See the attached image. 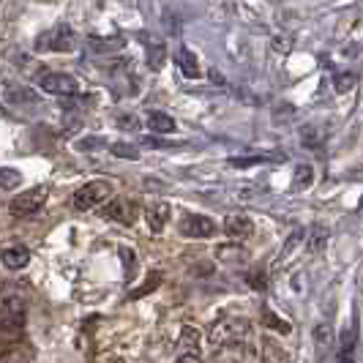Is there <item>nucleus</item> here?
Listing matches in <instances>:
<instances>
[{"label":"nucleus","mask_w":363,"mask_h":363,"mask_svg":"<svg viewBox=\"0 0 363 363\" xmlns=\"http://www.w3.org/2000/svg\"><path fill=\"white\" fill-rule=\"evenodd\" d=\"M216 222L213 219H208V216H199V213H192V216H186L183 222H180V232L186 235V238H194V240H202V238H213L216 235Z\"/></svg>","instance_id":"obj_7"},{"label":"nucleus","mask_w":363,"mask_h":363,"mask_svg":"<svg viewBox=\"0 0 363 363\" xmlns=\"http://www.w3.org/2000/svg\"><path fill=\"white\" fill-rule=\"evenodd\" d=\"M118 126L126 129V132H139V129H142L139 118H134V115H121V118H118Z\"/></svg>","instance_id":"obj_33"},{"label":"nucleus","mask_w":363,"mask_h":363,"mask_svg":"<svg viewBox=\"0 0 363 363\" xmlns=\"http://www.w3.org/2000/svg\"><path fill=\"white\" fill-rule=\"evenodd\" d=\"M20 186H22V172L14 169V167H0V189L14 192V189H20Z\"/></svg>","instance_id":"obj_21"},{"label":"nucleus","mask_w":363,"mask_h":363,"mask_svg":"<svg viewBox=\"0 0 363 363\" xmlns=\"http://www.w3.org/2000/svg\"><path fill=\"white\" fill-rule=\"evenodd\" d=\"M175 61H178V68L183 71V77H189V79H197L199 74H202V68L197 63V55L189 47H180L178 55H175Z\"/></svg>","instance_id":"obj_15"},{"label":"nucleus","mask_w":363,"mask_h":363,"mask_svg":"<svg viewBox=\"0 0 363 363\" xmlns=\"http://www.w3.org/2000/svg\"><path fill=\"white\" fill-rule=\"evenodd\" d=\"M104 216H107L109 222H118V224H132L137 210H134V205L129 199H109V202L104 205Z\"/></svg>","instance_id":"obj_9"},{"label":"nucleus","mask_w":363,"mask_h":363,"mask_svg":"<svg viewBox=\"0 0 363 363\" xmlns=\"http://www.w3.org/2000/svg\"><path fill=\"white\" fill-rule=\"evenodd\" d=\"M162 279H164L162 273H150V276H148V281H145L142 287H137V290H134L129 298H132V300H139V298L150 295L153 290H159V287H162Z\"/></svg>","instance_id":"obj_23"},{"label":"nucleus","mask_w":363,"mask_h":363,"mask_svg":"<svg viewBox=\"0 0 363 363\" xmlns=\"http://www.w3.org/2000/svg\"><path fill=\"white\" fill-rule=\"evenodd\" d=\"M361 213H363V202H361Z\"/></svg>","instance_id":"obj_39"},{"label":"nucleus","mask_w":363,"mask_h":363,"mask_svg":"<svg viewBox=\"0 0 363 363\" xmlns=\"http://www.w3.org/2000/svg\"><path fill=\"white\" fill-rule=\"evenodd\" d=\"M314 341H317V347H320V350H328L330 344H333V328L325 325V323H323V325H317V328H314Z\"/></svg>","instance_id":"obj_26"},{"label":"nucleus","mask_w":363,"mask_h":363,"mask_svg":"<svg viewBox=\"0 0 363 363\" xmlns=\"http://www.w3.org/2000/svg\"><path fill=\"white\" fill-rule=\"evenodd\" d=\"M112 199V183L109 180H93V183H85L77 189L74 194V208L77 210H93L101 208Z\"/></svg>","instance_id":"obj_1"},{"label":"nucleus","mask_w":363,"mask_h":363,"mask_svg":"<svg viewBox=\"0 0 363 363\" xmlns=\"http://www.w3.org/2000/svg\"><path fill=\"white\" fill-rule=\"evenodd\" d=\"M216 254L227 268H246V263H249V252L243 246H219Z\"/></svg>","instance_id":"obj_14"},{"label":"nucleus","mask_w":363,"mask_h":363,"mask_svg":"<svg viewBox=\"0 0 363 363\" xmlns=\"http://www.w3.org/2000/svg\"><path fill=\"white\" fill-rule=\"evenodd\" d=\"M121 260H123V265H126V279L132 281L134 273H137V257H134V252L129 249V246L121 249Z\"/></svg>","instance_id":"obj_28"},{"label":"nucleus","mask_w":363,"mask_h":363,"mask_svg":"<svg viewBox=\"0 0 363 363\" xmlns=\"http://www.w3.org/2000/svg\"><path fill=\"white\" fill-rule=\"evenodd\" d=\"M109 148H112V153H115L118 159H129V162H137V159H139V150H137L134 145H129V142H112Z\"/></svg>","instance_id":"obj_25"},{"label":"nucleus","mask_w":363,"mask_h":363,"mask_svg":"<svg viewBox=\"0 0 363 363\" xmlns=\"http://www.w3.org/2000/svg\"><path fill=\"white\" fill-rule=\"evenodd\" d=\"M0 260H3V265L8 270H22V268H28V263H31V252L25 246H8V249H3Z\"/></svg>","instance_id":"obj_13"},{"label":"nucleus","mask_w":363,"mask_h":363,"mask_svg":"<svg viewBox=\"0 0 363 363\" xmlns=\"http://www.w3.org/2000/svg\"><path fill=\"white\" fill-rule=\"evenodd\" d=\"M88 47H91L93 52H99V55H109V52L126 49V38H123V36H107V38L91 36V38H88Z\"/></svg>","instance_id":"obj_12"},{"label":"nucleus","mask_w":363,"mask_h":363,"mask_svg":"<svg viewBox=\"0 0 363 363\" xmlns=\"http://www.w3.org/2000/svg\"><path fill=\"white\" fill-rule=\"evenodd\" d=\"M246 333H249V320H240V317H224V320L213 323V328H210V344H213V347L238 344L240 339H246Z\"/></svg>","instance_id":"obj_2"},{"label":"nucleus","mask_w":363,"mask_h":363,"mask_svg":"<svg viewBox=\"0 0 363 363\" xmlns=\"http://www.w3.org/2000/svg\"><path fill=\"white\" fill-rule=\"evenodd\" d=\"M107 145V139L104 137H88V139H79L77 142V150H85V153H91V150H99Z\"/></svg>","instance_id":"obj_31"},{"label":"nucleus","mask_w":363,"mask_h":363,"mask_svg":"<svg viewBox=\"0 0 363 363\" xmlns=\"http://www.w3.org/2000/svg\"><path fill=\"white\" fill-rule=\"evenodd\" d=\"M148 129L153 134H172L178 126H175V118H172V115L153 109V112H148Z\"/></svg>","instance_id":"obj_18"},{"label":"nucleus","mask_w":363,"mask_h":363,"mask_svg":"<svg viewBox=\"0 0 363 363\" xmlns=\"http://www.w3.org/2000/svg\"><path fill=\"white\" fill-rule=\"evenodd\" d=\"M3 99L11 107H22V104H38V93L28 85H8L3 91Z\"/></svg>","instance_id":"obj_11"},{"label":"nucleus","mask_w":363,"mask_h":363,"mask_svg":"<svg viewBox=\"0 0 363 363\" xmlns=\"http://www.w3.org/2000/svg\"><path fill=\"white\" fill-rule=\"evenodd\" d=\"M270 162H284V153H254V156H232L227 164L230 167H257L270 164Z\"/></svg>","instance_id":"obj_16"},{"label":"nucleus","mask_w":363,"mask_h":363,"mask_svg":"<svg viewBox=\"0 0 363 363\" xmlns=\"http://www.w3.org/2000/svg\"><path fill=\"white\" fill-rule=\"evenodd\" d=\"M109 363H123V361H118V358H115V361H109Z\"/></svg>","instance_id":"obj_38"},{"label":"nucleus","mask_w":363,"mask_h":363,"mask_svg":"<svg viewBox=\"0 0 363 363\" xmlns=\"http://www.w3.org/2000/svg\"><path fill=\"white\" fill-rule=\"evenodd\" d=\"M208 77H210V79H213L219 88H224V85H227V79L222 77V71H219V68H210V74H208Z\"/></svg>","instance_id":"obj_36"},{"label":"nucleus","mask_w":363,"mask_h":363,"mask_svg":"<svg viewBox=\"0 0 363 363\" xmlns=\"http://www.w3.org/2000/svg\"><path fill=\"white\" fill-rule=\"evenodd\" d=\"M311 180H314V172H311V167H309V164L298 167V175H295V186H298V189H306V186H311Z\"/></svg>","instance_id":"obj_29"},{"label":"nucleus","mask_w":363,"mask_h":363,"mask_svg":"<svg viewBox=\"0 0 363 363\" xmlns=\"http://www.w3.org/2000/svg\"><path fill=\"white\" fill-rule=\"evenodd\" d=\"M263 325L265 328H270V330H279V333H290V323L287 320H281L279 314H273L270 309H263Z\"/></svg>","instance_id":"obj_24"},{"label":"nucleus","mask_w":363,"mask_h":363,"mask_svg":"<svg viewBox=\"0 0 363 363\" xmlns=\"http://www.w3.org/2000/svg\"><path fill=\"white\" fill-rule=\"evenodd\" d=\"M167 219H169V205L167 202H156L153 208L145 210V222L153 232H162L167 227Z\"/></svg>","instance_id":"obj_17"},{"label":"nucleus","mask_w":363,"mask_h":363,"mask_svg":"<svg viewBox=\"0 0 363 363\" xmlns=\"http://www.w3.org/2000/svg\"><path fill=\"white\" fill-rule=\"evenodd\" d=\"M175 363H202V361H199L197 355H180V358H178Z\"/></svg>","instance_id":"obj_37"},{"label":"nucleus","mask_w":363,"mask_h":363,"mask_svg":"<svg viewBox=\"0 0 363 363\" xmlns=\"http://www.w3.org/2000/svg\"><path fill=\"white\" fill-rule=\"evenodd\" d=\"M44 202H47V186H33V189H28V192H22L11 199V213L20 216V219L33 216L36 210L44 208Z\"/></svg>","instance_id":"obj_6"},{"label":"nucleus","mask_w":363,"mask_h":363,"mask_svg":"<svg viewBox=\"0 0 363 363\" xmlns=\"http://www.w3.org/2000/svg\"><path fill=\"white\" fill-rule=\"evenodd\" d=\"M336 363H355V358H353V350H339Z\"/></svg>","instance_id":"obj_35"},{"label":"nucleus","mask_w":363,"mask_h":363,"mask_svg":"<svg viewBox=\"0 0 363 363\" xmlns=\"http://www.w3.org/2000/svg\"><path fill=\"white\" fill-rule=\"evenodd\" d=\"M300 142H303V148H309V150H320L323 134H320L317 126H303V129H300Z\"/></svg>","instance_id":"obj_22"},{"label":"nucleus","mask_w":363,"mask_h":363,"mask_svg":"<svg viewBox=\"0 0 363 363\" xmlns=\"http://www.w3.org/2000/svg\"><path fill=\"white\" fill-rule=\"evenodd\" d=\"M263 363H290L287 350L276 341V339H263Z\"/></svg>","instance_id":"obj_19"},{"label":"nucleus","mask_w":363,"mask_h":363,"mask_svg":"<svg viewBox=\"0 0 363 363\" xmlns=\"http://www.w3.org/2000/svg\"><path fill=\"white\" fill-rule=\"evenodd\" d=\"M41 91L49 93V96H61V99H71L79 93V82L68 74H61V71H49V74H41L38 79Z\"/></svg>","instance_id":"obj_4"},{"label":"nucleus","mask_w":363,"mask_h":363,"mask_svg":"<svg viewBox=\"0 0 363 363\" xmlns=\"http://www.w3.org/2000/svg\"><path fill=\"white\" fill-rule=\"evenodd\" d=\"M77 47V36L66 22H58L52 31L38 36L36 49H49V52H71Z\"/></svg>","instance_id":"obj_3"},{"label":"nucleus","mask_w":363,"mask_h":363,"mask_svg":"<svg viewBox=\"0 0 363 363\" xmlns=\"http://www.w3.org/2000/svg\"><path fill=\"white\" fill-rule=\"evenodd\" d=\"M303 243V230H295L293 235H290V240H287V246H284V252H281V265L290 260V254L295 252L298 246Z\"/></svg>","instance_id":"obj_27"},{"label":"nucleus","mask_w":363,"mask_h":363,"mask_svg":"<svg viewBox=\"0 0 363 363\" xmlns=\"http://www.w3.org/2000/svg\"><path fill=\"white\" fill-rule=\"evenodd\" d=\"M325 243H328V230H325V227H314V230H311V249H314V252H323Z\"/></svg>","instance_id":"obj_32"},{"label":"nucleus","mask_w":363,"mask_h":363,"mask_svg":"<svg viewBox=\"0 0 363 363\" xmlns=\"http://www.w3.org/2000/svg\"><path fill=\"white\" fill-rule=\"evenodd\" d=\"M178 347L183 350V355H197L199 350V330L194 325H183L178 336Z\"/></svg>","instance_id":"obj_20"},{"label":"nucleus","mask_w":363,"mask_h":363,"mask_svg":"<svg viewBox=\"0 0 363 363\" xmlns=\"http://www.w3.org/2000/svg\"><path fill=\"white\" fill-rule=\"evenodd\" d=\"M249 284H252L254 290H260V293H263L265 287H268V279H265V273L257 270V273H252V276H249Z\"/></svg>","instance_id":"obj_34"},{"label":"nucleus","mask_w":363,"mask_h":363,"mask_svg":"<svg viewBox=\"0 0 363 363\" xmlns=\"http://www.w3.org/2000/svg\"><path fill=\"white\" fill-rule=\"evenodd\" d=\"M224 232L230 235L235 243L246 240V238L254 235V222L246 213H232V216H227V222H224Z\"/></svg>","instance_id":"obj_8"},{"label":"nucleus","mask_w":363,"mask_h":363,"mask_svg":"<svg viewBox=\"0 0 363 363\" xmlns=\"http://www.w3.org/2000/svg\"><path fill=\"white\" fill-rule=\"evenodd\" d=\"M145 55H148V66L153 68V71H159V68L164 66L167 61V44L159 38V36H145Z\"/></svg>","instance_id":"obj_10"},{"label":"nucleus","mask_w":363,"mask_h":363,"mask_svg":"<svg viewBox=\"0 0 363 363\" xmlns=\"http://www.w3.org/2000/svg\"><path fill=\"white\" fill-rule=\"evenodd\" d=\"M25 328V303L22 298H6L0 303V330L3 333H22Z\"/></svg>","instance_id":"obj_5"},{"label":"nucleus","mask_w":363,"mask_h":363,"mask_svg":"<svg viewBox=\"0 0 363 363\" xmlns=\"http://www.w3.org/2000/svg\"><path fill=\"white\" fill-rule=\"evenodd\" d=\"M355 82H358L355 74H339V77H336V91H339V93H350V91L355 88Z\"/></svg>","instance_id":"obj_30"}]
</instances>
